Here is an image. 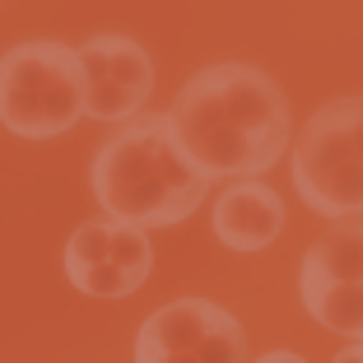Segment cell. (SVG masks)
<instances>
[{"label": "cell", "instance_id": "obj_1", "mask_svg": "<svg viewBox=\"0 0 363 363\" xmlns=\"http://www.w3.org/2000/svg\"><path fill=\"white\" fill-rule=\"evenodd\" d=\"M168 130L205 182L261 177L294 145L289 98L266 70L247 61H219L196 70L168 112Z\"/></svg>", "mask_w": 363, "mask_h": 363}, {"label": "cell", "instance_id": "obj_2", "mask_svg": "<svg viewBox=\"0 0 363 363\" xmlns=\"http://www.w3.org/2000/svg\"><path fill=\"white\" fill-rule=\"evenodd\" d=\"M89 186H94V201L107 210V219L130 224L140 233L191 219L210 191V182L177 150L168 112H140L121 121L98 145L89 163Z\"/></svg>", "mask_w": 363, "mask_h": 363}, {"label": "cell", "instance_id": "obj_3", "mask_svg": "<svg viewBox=\"0 0 363 363\" xmlns=\"http://www.w3.org/2000/svg\"><path fill=\"white\" fill-rule=\"evenodd\" d=\"M84 117V65L65 43H19L0 56V126L23 140L65 135Z\"/></svg>", "mask_w": 363, "mask_h": 363}, {"label": "cell", "instance_id": "obj_4", "mask_svg": "<svg viewBox=\"0 0 363 363\" xmlns=\"http://www.w3.org/2000/svg\"><path fill=\"white\" fill-rule=\"evenodd\" d=\"M294 191L321 219H363V94L308 117L294 140Z\"/></svg>", "mask_w": 363, "mask_h": 363}, {"label": "cell", "instance_id": "obj_5", "mask_svg": "<svg viewBox=\"0 0 363 363\" xmlns=\"http://www.w3.org/2000/svg\"><path fill=\"white\" fill-rule=\"evenodd\" d=\"M130 363H247V331L224 303L177 298L140 321Z\"/></svg>", "mask_w": 363, "mask_h": 363}, {"label": "cell", "instance_id": "obj_6", "mask_svg": "<svg viewBox=\"0 0 363 363\" xmlns=\"http://www.w3.org/2000/svg\"><path fill=\"white\" fill-rule=\"evenodd\" d=\"M79 52L84 65V117L121 126L140 117L154 94V61L150 52L126 33H98Z\"/></svg>", "mask_w": 363, "mask_h": 363}, {"label": "cell", "instance_id": "obj_7", "mask_svg": "<svg viewBox=\"0 0 363 363\" xmlns=\"http://www.w3.org/2000/svg\"><path fill=\"white\" fill-rule=\"evenodd\" d=\"M210 228L233 252H266L284 233V201L261 177L233 182V186H224V191L214 196Z\"/></svg>", "mask_w": 363, "mask_h": 363}, {"label": "cell", "instance_id": "obj_8", "mask_svg": "<svg viewBox=\"0 0 363 363\" xmlns=\"http://www.w3.org/2000/svg\"><path fill=\"white\" fill-rule=\"evenodd\" d=\"M107 233H112V219H89V224H79L70 233V242H65V279L89 298H126V294H135V284L121 270L107 266Z\"/></svg>", "mask_w": 363, "mask_h": 363}, {"label": "cell", "instance_id": "obj_9", "mask_svg": "<svg viewBox=\"0 0 363 363\" xmlns=\"http://www.w3.org/2000/svg\"><path fill=\"white\" fill-rule=\"evenodd\" d=\"M298 275L331 279V284H363V219H345L326 238L303 252Z\"/></svg>", "mask_w": 363, "mask_h": 363}, {"label": "cell", "instance_id": "obj_10", "mask_svg": "<svg viewBox=\"0 0 363 363\" xmlns=\"http://www.w3.org/2000/svg\"><path fill=\"white\" fill-rule=\"evenodd\" d=\"M298 298L317 326L345 335L350 345H363V284H331V279L298 275Z\"/></svg>", "mask_w": 363, "mask_h": 363}, {"label": "cell", "instance_id": "obj_11", "mask_svg": "<svg viewBox=\"0 0 363 363\" xmlns=\"http://www.w3.org/2000/svg\"><path fill=\"white\" fill-rule=\"evenodd\" d=\"M107 266L121 270L130 284H145L154 270V247H150V233H140L130 224H117L112 219V233H107Z\"/></svg>", "mask_w": 363, "mask_h": 363}, {"label": "cell", "instance_id": "obj_12", "mask_svg": "<svg viewBox=\"0 0 363 363\" xmlns=\"http://www.w3.org/2000/svg\"><path fill=\"white\" fill-rule=\"evenodd\" d=\"M247 363H308L303 354H294V350H270V354H261V359H247Z\"/></svg>", "mask_w": 363, "mask_h": 363}, {"label": "cell", "instance_id": "obj_13", "mask_svg": "<svg viewBox=\"0 0 363 363\" xmlns=\"http://www.w3.org/2000/svg\"><path fill=\"white\" fill-rule=\"evenodd\" d=\"M331 363H363V345H345V350L335 354Z\"/></svg>", "mask_w": 363, "mask_h": 363}]
</instances>
